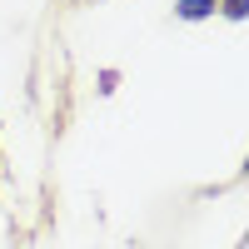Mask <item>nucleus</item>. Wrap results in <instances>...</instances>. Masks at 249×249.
<instances>
[{
  "mask_svg": "<svg viewBox=\"0 0 249 249\" xmlns=\"http://www.w3.org/2000/svg\"><path fill=\"white\" fill-rule=\"evenodd\" d=\"M219 10L230 15V20H244V10H249V0H219Z\"/></svg>",
  "mask_w": 249,
  "mask_h": 249,
  "instance_id": "2",
  "label": "nucleus"
},
{
  "mask_svg": "<svg viewBox=\"0 0 249 249\" xmlns=\"http://www.w3.org/2000/svg\"><path fill=\"white\" fill-rule=\"evenodd\" d=\"M115 85H120V75H115V70H105V75H100V95H110Z\"/></svg>",
  "mask_w": 249,
  "mask_h": 249,
  "instance_id": "3",
  "label": "nucleus"
},
{
  "mask_svg": "<svg viewBox=\"0 0 249 249\" xmlns=\"http://www.w3.org/2000/svg\"><path fill=\"white\" fill-rule=\"evenodd\" d=\"M219 0H175V20H210Z\"/></svg>",
  "mask_w": 249,
  "mask_h": 249,
  "instance_id": "1",
  "label": "nucleus"
}]
</instances>
